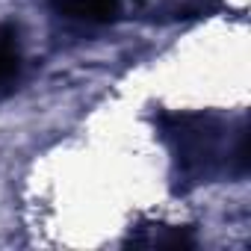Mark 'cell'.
Returning a JSON list of instances; mask_svg holds the SVG:
<instances>
[{
    "instance_id": "6da1fadb",
    "label": "cell",
    "mask_w": 251,
    "mask_h": 251,
    "mask_svg": "<svg viewBox=\"0 0 251 251\" xmlns=\"http://www.w3.org/2000/svg\"><path fill=\"white\" fill-rule=\"evenodd\" d=\"M163 139L172 151L180 189L210 183L219 175L242 177L248 169V133L239 127L230 139L227 124L207 112H160Z\"/></svg>"
},
{
    "instance_id": "7a4b0ae2",
    "label": "cell",
    "mask_w": 251,
    "mask_h": 251,
    "mask_svg": "<svg viewBox=\"0 0 251 251\" xmlns=\"http://www.w3.org/2000/svg\"><path fill=\"white\" fill-rule=\"evenodd\" d=\"M21 74V42L15 24H0V98L9 95Z\"/></svg>"
},
{
    "instance_id": "3957f363",
    "label": "cell",
    "mask_w": 251,
    "mask_h": 251,
    "mask_svg": "<svg viewBox=\"0 0 251 251\" xmlns=\"http://www.w3.org/2000/svg\"><path fill=\"white\" fill-rule=\"evenodd\" d=\"M56 9L65 18H74L83 24H109L118 18L121 3L118 0H56Z\"/></svg>"
},
{
    "instance_id": "277c9868",
    "label": "cell",
    "mask_w": 251,
    "mask_h": 251,
    "mask_svg": "<svg viewBox=\"0 0 251 251\" xmlns=\"http://www.w3.org/2000/svg\"><path fill=\"white\" fill-rule=\"evenodd\" d=\"M130 242L136 245H157V248H195L192 227H175V225H145L136 233H130Z\"/></svg>"
}]
</instances>
